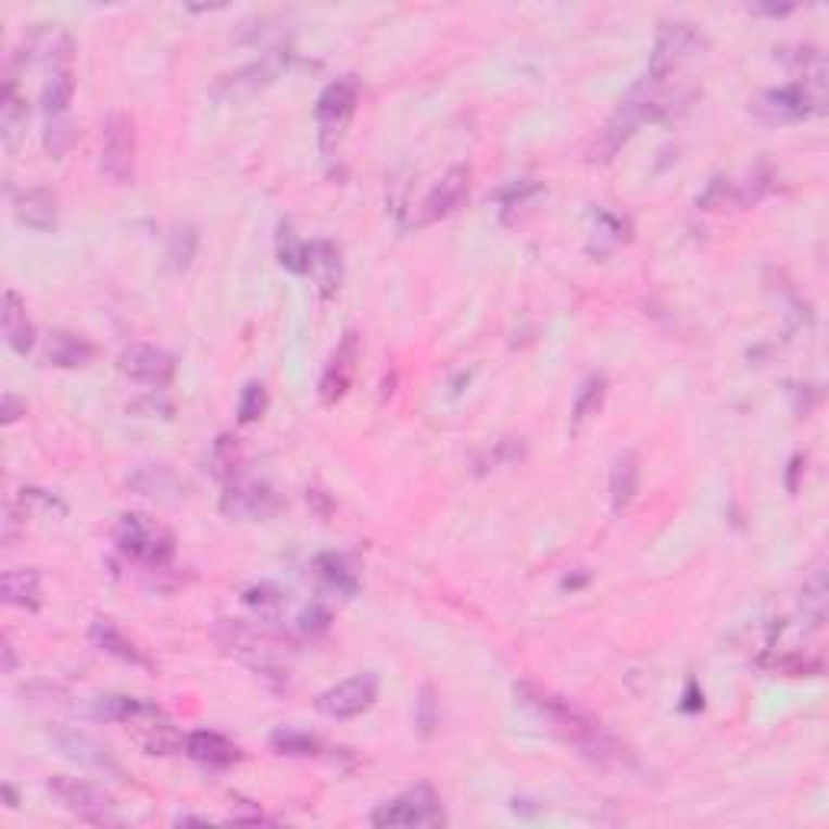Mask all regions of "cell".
<instances>
[{
	"instance_id": "6da1fadb",
	"label": "cell",
	"mask_w": 829,
	"mask_h": 829,
	"mask_svg": "<svg viewBox=\"0 0 829 829\" xmlns=\"http://www.w3.org/2000/svg\"><path fill=\"white\" fill-rule=\"evenodd\" d=\"M515 700L525 709H531L538 719H544L551 732H557L567 745H574L593 765H603V768L626 765V749L619 745V739L610 736L606 726L593 713L577 706L574 700L557 696V693H551V690H544L531 680L515 683Z\"/></svg>"
},
{
	"instance_id": "7a4b0ae2",
	"label": "cell",
	"mask_w": 829,
	"mask_h": 829,
	"mask_svg": "<svg viewBox=\"0 0 829 829\" xmlns=\"http://www.w3.org/2000/svg\"><path fill=\"white\" fill-rule=\"evenodd\" d=\"M693 101V88H677V78H667V81H658V78H642L623 101L619 108L613 111V117L606 121L603 134H600V143L593 150V160L606 163L613 160L632 137L642 124L649 121H662V117H670L677 111H683L687 104Z\"/></svg>"
},
{
	"instance_id": "3957f363",
	"label": "cell",
	"mask_w": 829,
	"mask_h": 829,
	"mask_svg": "<svg viewBox=\"0 0 829 829\" xmlns=\"http://www.w3.org/2000/svg\"><path fill=\"white\" fill-rule=\"evenodd\" d=\"M214 642L234 655L237 662L250 664L256 674L263 677H286V658H282V645L276 639H269L266 632L237 623V619H217L214 626Z\"/></svg>"
},
{
	"instance_id": "277c9868",
	"label": "cell",
	"mask_w": 829,
	"mask_h": 829,
	"mask_svg": "<svg viewBox=\"0 0 829 829\" xmlns=\"http://www.w3.org/2000/svg\"><path fill=\"white\" fill-rule=\"evenodd\" d=\"M114 538H117L121 554L130 557L134 564L147 567V570H163L175 554L172 531H166L163 525H156L153 518H147L140 512L121 515Z\"/></svg>"
},
{
	"instance_id": "5b68a950",
	"label": "cell",
	"mask_w": 829,
	"mask_h": 829,
	"mask_svg": "<svg viewBox=\"0 0 829 829\" xmlns=\"http://www.w3.org/2000/svg\"><path fill=\"white\" fill-rule=\"evenodd\" d=\"M49 791H52V797H55L68 814H75V817L85 820V824H95V827H114V824H121L114 797H111L104 788L91 784V781L59 775V778H49Z\"/></svg>"
},
{
	"instance_id": "8992f818",
	"label": "cell",
	"mask_w": 829,
	"mask_h": 829,
	"mask_svg": "<svg viewBox=\"0 0 829 829\" xmlns=\"http://www.w3.org/2000/svg\"><path fill=\"white\" fill-rule=\"evenodd\" d=\"M706 52V39L690 23H664L655 39V52L649 62V78H677L683 65L700 59Z\"/></svg>"
},
{
	"instance_id": "52a82bcc",
	"label": "cell",
	"mask_w": 829,
	"mask_h": 829,
	"mask_svg": "<svg viewBox=\"0 0 829 829\" xmlns=\"http://www.w3.org/2000/svg\"><path fill=\"white\" fill-rule=\"evenodd\" d=\"M369 824L373 827H441L444 824L441 797L428 784H418L405 791L402 797L379 804L369 814Z\"/></svg>"
},
{
	"instance_id": "ba28073f",
	"label": "cell",
	"mask_w": 829,
	"mask_h": 829,
	"mask_svg": "<svg viewBox=\"0 0 829 829\" xmlns=\"http://www.w3.org/2000/svg\"><path fill=\"white\" fill-rule=\"evenodd\" d=\"M827 111V101L817 98L811 88H804L801 81H791V85H781V88H771L765 91L755 104H752V114L765 124H797L811 114H824Z\"/></svg>"
},
{
	"instance_id": "9c48e42d",
	"label": "cell",
	"mask_w": 829,
	"mask_h": 829,
	"mask_svg": "<svg viewBox=\"0 0 829 829\" xmlns=\"http://www.w3.org/2000/svg\"><path fill=\"white\" fill-rule=\"evenodd\" d=\"M137 166V130L127 114H111L104 121V140H101V168L114 185H130Z\"/></svg>"
},
{
	"instance_id": "30bf717a",
	"label": "cell",
	"mask_w": 829,
	"mask_h": 829,
	"mask_svg": "<svg viewBox=\"0 0 829 829\" xmlns=\"http://www.w3.org/2000/svg\"><path fill=\"white\" fill-rule=\"evenodd\" d=\"M376 696H379V677L373 674V670H360V674H353V677H347V680H340V683H334L331 690H325L318 700H315V706H318V713H325L328 719H356V716H363L373 703H376Z\"/></svg>"
},
{
	"instance_id": "8fae6325",
	"label": "cell",
	"mask_w": 829,
	"mask_h": 829,
	"mask_svg": "<svg viewBox=\"0 0 829 829\" xmlns=\"http://www.w3.org/2000/svg\"><path fill=\"white\" fill-rule=\"evenodd\" d=\"M356 104H360V85L350 75L337 78L322 91V98L315 104V117H318V127H322V147L325 150H331L334 140H340V134L347 130Z\"/></svg>"
},
{
	"instance_id": "7c38bea8",
	"label": "cell",
	"mask_w": 829,
	"mask_h": 829,
	"mask_svg": "<svg viewBox=\"0 0 829 829\" xmlns=\"http://www.w3.org/2000/svg\"><path fill=\"white\" fill-rule=\"evenodd\" d=\"M52 742L59 745V752L91 771H101V775H111V778H121V765L117 758L111 755V749L104 742H98L95 736L81 732V729H72V726H55L52 729Z\"/></svg>"
},
{
	"instance_id": "4fadbf2b",
	"label": "cell",
	"mask_w": 829,
	"mask_h": 829,
	"mask_svg": "<svg viewBox=\"0 0 829 829\" xmlns=\"http://www.w3.org/2000/svg\"><path fill=\"white\" fill-rule=\"evenodd\" d=\"M470 198V166H454L441 175V181L428 191V198L422 201L418 211V224H435L451 217L454 211L464 208V201Z\"/></svg>"
},
{
	"instance_id": "5bb4252c",
	"label": "cell",
	"mask_w": 829,
	"mask_h": 829,
	"mask_svg": "<svg viewBox=\"0 0 829 829\" xmlns=\"http://www.w3.org/2000/svg\"><path fill=\"white\" fill-rule=\"evenodd\" d=\"M356 363H360V334L347 331L340 337L337 350H334L325 373H322V382H318V395H322L325 405H334L347 395V389L356 376Z\"/></svg>"
},
{
	"instance_id": "9a60e30c",
	"label": "cell",
	"mask_w": 829,
	"mask_h": 829,
	"mask_svg": "<svg viewBox=\"0 0 829 829\" xmlns=\"http://www.w3.org/2000/svg\"><path fill=\"white\" fill-rule=\"evenodd\" d=\"M121 373L130 376L134 382H143V386H168L172 376H175V356L160 350V347H150V343H134L121 353Z\"/></svg>"
},
{
	"instance_id": "2e32d148",
	"label": "cell",
	"mask_w": 829,
	"mask_h": 829,
	"mask_svg": "<svg viewBox=\"0 0 829 829\" xmlns=\"http://www.w3.org/2000/svg\"><path fill=\"white\" fill-rule=\"evenodd\" d=\"M221 508L234 518H269L273 512H279V497L266 483H250L234 477L221 499Z\"/></svg>"
},
{
	"instance_id": "e0dca14e",
	"label": "cell",
	"mask_w": 829,
	"mask_h": 829,
	"mask_svg": "<svg viewBox=\"0 0 829 829\" xmlns=\"http://www.w3.org/2000/svg\"><path fill=\"white\" fill-rule=\"evenodd\" d=\"M91 713L104 723H143V719H156L163 716L156 703L140 700V696H124V693H104L95 696Z\"/></svg>"
},
{
	"instance_id": "ac0fdd59",
	"label": "cell",
	"mask_w": 829,
	"mask_h": 829,
	"mask_svg": "<svg viewBox=\"0 0 829 829\" xmlns=\"http://www.w3.org/2000/svg\"><path fill=\"white\" fill-rule=\"evenodd\" d=\"M185 752L188 758L208 765V768H230L234 762H240V749L221 736V732H211V729H198L185 739Z\"/></svg>"
},
{
	"instance_id": "d6986e66",
	"label": "cell",
	"mask_w": 829,
	"mask_h": 829,
	"mask_svg": "<svg viewBox=\"0 0 829 829\" xmlns=\"http://www.w3.org/2000/svg\"><path fill=\"white\" fill-rule=\"evenodd\" d=\"M88 642L98 649V652H104V655H111V658H121V662L134 664V667H153V662L114 626V623H108V619H98V623H91V629H88Z\"/></svg>"
},
{
	"instance_id": "ffe728a7",
	"label": "cell",
	"mask_w": 829,
	"mask_h": 829,
	"mask_svg": "<svg viewBox=\"0 0 829 829\" xmlns=\"http://www.w3.org/2000/svg\"><path fill=\"white\" fill-rule=\"evenodd\" d=\"M273 78H276V65L273 62H266V59L263 62H250V65L237 68L234 75H227L217 85V98H224V101H247L256 91H263Z\"/></svg>"
},
{
	"instance_id": "44dd1931",
	"label": "cell",
	"mask_w": 829,
	"mask_h": 829,
	"mask_svg": "<svg viewBox=\"0 0 829 829\" xmlns=\"http://www.w3.org/2000/svg\"><path fill=\"white\" fill-rule=\"evenodd\" d=\"M0 328H3L7 343H10L16 353H29V350H33V343H36V328H33V322L26 318V305H23V299H20L13 289L3 292Z\"/></svg>"
},
{
	"instance_id": "7402d4cb",
	"label": "cell",
	"mask_w": 829,
	"mask_h": 829,
	"mask_svg": "<svg viewBox=\"0 0 829 829\" xmlns=\"http://www.w3.org/2000/svg\"><path fill=\"white\" fill-rule=\"evenodd\" d=\"M16 221L29 230H52L55 227V194L49 188H26L13 198Z\"/></svg>"
},
{
	"instance_id": "603a6c76",
	"label": "cell",
	"mask_w": 829,
	"mask_h": 829,
	"mask_svg": "<svg viewBox=\"0 0 829 829\" xmlns=\"http://www.w3.org/2000/svg\"><path fill=\"white\" fill-rule=\"evenodd\" d=\"M639 497V454L626 451L613 461L610 470V499H613V512L623 515Z\"/></svg>"
},
{
	"instance_id": "cb8c5ba5",
	"label": "cell",
	"mask_w": 829,
	"mask_h": 829,
	"mask_svg": "<svg viewBox=\"0 0 829 829\" xmlns=\"http://www.w3.org/2000/svg\"><path fill=\"white\" fill-rule=\"evenodd\" d=\"M39 570L33 567H20V570H7L0 593L7 606H20V610H39L42 606V587H39Z\"/></svg>"
},
{
	"instance_id": "d4e9b609",
	"label": "cell",
	"mask_w": 829,
	"mask_h": 829,
	"mask_svg": "<svg viewBox=\"0 0 829 829\" xmlns=\"http://www.w3.org/2000/svg\"><path fill=\"white\" fill-rule=\"evenodd\" d=\"M309 273L318 282L322 299H331L340 289V250L331 240H315L309 243Z\"/></svg>"
},
{
	"instance_id": "484cf974",
	"label": "cell",
	"mask_w": 829,
	"mask_h": 829,
	"mask_svg": "<svg viewBox=\"0 0 829 829\" xmlns=\"http://www.w3.org/2000/svg\"><path fill=\"white\" fill-rule=\"evenodd\" d=\"M315 580L325 593H334V596H343L350 600L360 583H356V574L347 567V561L340 554H322L315 557Z\"/></svg>"
},
{
	"instance_id": "4316f807",
	"label": "cell",
	"mask_w": 829,
	"mask_h": 829,
	"mask_svg": "<svg viewBox=\"0 0 829 829\" xmlns=\"http://www.w3.org/2000/svg\"><path fill=\"white\" fill-rule=\"evenodd\" d=\"M26 121H29L26 101H23L20 91L13 88V78H7V85H3V91H0V137H3L7 150L16 147V140H20L23 130H26Z\"/></svg>"
},
{
	"instance_id": "83f0119b",
	"label": "cell",
	"mask_w": 829,
	"mask_h": 829,
	"mask_svg": "<svg viewBox=\"0 0 829 829\" xmlns=\"http://www.w3.org/2000/svg\"><path fill=\"white\" fill-rule=\"evenodd\" d=\"M127 487L140 497H168V493H178L185 490V483L168 470L166 464H140L130 477H127Z\"/></svg>"
},
{
	"instance_id": "f1b7e54d",
	"label": "cell",
	"mask_w": 829,
	"mask_h": 829,
	"mask_svg": "<svg viewBox=\"0 0 829 829\" xmlns=\"http://www.w3.org/2000/svg\"><path fill=\"white\" fill-rule=\"evenodd\" d=\"M91 356H95V343H88L85 337H75V334H65V331H55L52 337H49L46 360H49L52 366L75 369V366H85Z\"/></svg>"
},
{
	"instance_id": "f546056e",
	"label": "cell",
	"mask_w": 829,
	"mask_h": 829,
	"mask_svg": "<svg viewBox=\"0 0 829 829\" xmlns=\"http://www.w3.org/2000/svg\"><path fill=\"white\" fill-rule=\"evenodd\" d=\"M72 95H75V81H72L68 65L52 68V75H49V81H46V88H42V111H46V121L68 117Z\"/></svg>"
},
{
	"instance_id": "4dcf8cb0",
	"label": "cell",
	"mask_w": 829,
	"mask_h": 829,
	"mask_svg": "<svg viewBox=\"0 0 829 829\" xmlns=\"http://www.w3.org/2000/svg\"><path fill=\"white\" fill-rule=\"evenodd\" d=\"M269 745L279 755H289V758H318V755H325V742L312 732H302V729H276Z\"/></svg>"
},
{
	"instance_id": "1f68e13d",
	"label": "cell",
	"mask_w": 829,
	"mask_h": 829,
	"mask_svg": "<svg viewBox=\"0 0 829 829\" xmlns=\"http://www.w3.org/2000/svg\"><path fill=\"white\" fill-rule=\"evenodd\" d=\"M606 392H610V382H606L603 373L587 376V382L580 386V392H577V399H574V425H583L587 418H593V415L603 409Z\"/></svg>"
},
{
	"instance_id": "d6a6232c",
	"label": "cell",
	"mask_w": 829,
	"mask_h": 829,
	"mask_svg": "<svg viewBox=\"0 0 829 829\" xmlns=\"http://www.w3.org/2000/svg\"><path fill=\"white\" fill-rule=\"evenodd\" d=\"M804 616H811L814 629H820L824 619H827V570H824V561H817L811 577L804 580Z\"/></svg>"
},
{
	"instance_id": "836d02e7",
	"label": "cell",
	"mask_w": 829,
	"mask_h": 829,
	"mask_svg": "<svg viewBox=\"0 0 829 829\" xmlns=\"http://www.w3.org/2000/svg\"><path fill=\"white\" fill-rule=\"evenodd\" d=\"M194 250H198V230H194L191 224H178V227H172V234H168V247H166L168 269H175V273L188 269V266H191V260H194Z\"/></svg>"
},
{
	"instance_id": "e575fe53",
	"label": "cell",
	"mask_w": 829,
	"mask_h": 829,
	"mask_svg": "<svg viewBox=\"0 0 829 829\" xmlns=\"http://www.w3.org/2000/svg\"><path fill=\"white\" fill-rule=\"evenodd\" d=\"M243 603H247L260 619H269V623H276V619L282 616V610H286V596H282V590L273 587V583L250 587V590L243 593Z\"/></svg>"
},
{
	"instance_id": "d590c367",
	"label": "cell",
	"mask_w": 829,
	"mask_h": 829,
	"mask_svg": "<svg viewBox=\"0 0 829 829\" xmlns=\"http://www.w3.org/2000/svg\"><path fill=\"white\" fill-rule=\"evenodd\" d=\"M279 263L292 273H309V243L296 237L292 224L279 227Z\"/></svg>"
},
{
	"instance_id": "8d00e7d4",
	"label": "cell",
	"mask_w": 829,
	"mask_h": 829,
	"mask_svg": "<svg viewBox=\"0 0 829 829\" xmlns=\"http://www.w3.org/2000/svg\"><path fill=\"white\" fill-rule=\"evenodd\" d=\"M768 670H778V674H788V677H817L824 674V662L814 658V655H804V652H784V655H775L765 662Z\"/></svg>"
},
{
	"instance_id": "74e56055",
	"label": "cell",
	"mask_w": 829,
	"mask_h": 829,
	"mask_svg": "<svg viewBox=\"0 0 829 829\" xmlns=\"http://www.w3.org/2000/svg\"><path fill=\"white\" fill-rule=\"evenodd\" d=\"M211 467L221 480H234L237 477V467H240V451H237V438L230 435H221L214 441V451H211Z\"/></svg>"
},
{
	"instance_id": "f35d334b",
	"label": "cell",
	"mask_w": 829,
	"mask_h": 829,
	"mask_svg": "<svg viewBox=\"0 0 829 829\" xmlns=\"http://www.w3.org/2000/svg\"><path fill=\"white\" fill-rule=\"evenodd\" d=\"M269 405V395H266V386L263 382H247L243 392H240V405H237V422L240 425H253L263 418Z\"/></svg>"
},
{
	"instance_id": "ab89813d",
	"label": "cell",
	"mask_w": 829,
	"mask_h": 829,
	"mask_svg": "<svg viewBox=\"0 0 829 829\" xmlns=\"http://www.w3.org/2000/svg\"><path fill=\"white\" fill-rule=\"evenodd\" d=\"M768 191H771V172L765 166H758L749 175V181H742V188L736 191V201L742 208H749V204H758Z\"/></svg>"
},
{
	"instance_id": "60d3db41",
	"label": "cell",
	"mask_w": 829,
	"mask_h": 829,
	"mask_svg": "<svg viewBox=\"0 0 829 829\" xmlns=\"http://www.w3.org/2000/svg\"><path fill=\"white\" fill-rule=\"evenodd\" d=\"M415 723H418V729L428 736L431 729H435V723H438V703H435V690L431 687H422V693H418V700H415Z\"/></svg>"
},
{
	"instance_id": "b9f144b4",
	"label": "cell",
	"mask_w": 829,
	"mask_h": 829,
	"mask_svg": "<svg viewBox=\"0 0 829 829\" xmlns=\"http://www.w3.org/2000/svg\"><path fill=\"white\" fill-rule=\"evenodd\" d=\"M328 626H331V613L322 603L305 606V613L299 616V629L305 636H322V632H328Z\"/></svg>"
},
{
	"instance_id": "7bdbcfd3",
	"label": "cell",
	"mask_w": 829,
	"mask_h": 829,
	"mask_svg": "<svg viewBox=\"0 0 829 829\" xmlns=\"http://www.w3.org/2000/svg\"><path fill=\"white\" fill-rule=\"evenodd\" d=\"M20 415H26V402L16 399L13 392H3V399H0V422H3V425H13Z\"/></svg>"
},
{
	"instance_id": "ee69618b",
	"label": "cell",
	"mask_w": 829,
	"mask_h": 829,
	"mask_svg": "<svg viewBox=\"0 0 829 829\" xmlns=\"http://www.w3.org/2000/svg\"><path fill=\"white\" fill-rule=\"evenodd\" d=\"M16 525H20V515H16V508L10 505V508H7V518H3V544H13Z\"/></svg>"
},
{
	"instance_id": "f6af8a7d",
	"label": "cell",
	"mask_w": 829,
	"mask_h": 829,
	"mask_svg": "<svg viewBox=\"0 0 829 829\" xmlns=\"http://www.w3.org/2000/svg\"><path fill=\"white\" fill-rule=\"evenodd\" d=\"M0 652H3V674H13L16 670V655H13V645L7 639L0 642Z\"/></svg>"
},
{
	"instance_id": "bcb514c9",
	"label": "cell",
	"mask_w": 829,
	"mask_h": 829,
	"mask_svg": "<svg viewBox=\"0 0 829 829\" xmlns=\"http://www.w3.org/2000/svg\"><path fill=\"white\" fill-rule=\"evenodd\" d=\"M752 10H755V13H768V16H784V13H791L794 7L784 3V7H752Z\"/></svg>"
},
{
	"instance_id": "7dc6e473",
	"label": "cell",
	"mask_w": 829,
	"mask_h": 829,
	"mask_svg": "<svg viewBox=\"0 0 829 829\" xmlns=\"http://www.w3.org/2000/svg\"><path fill=\"white\" fill-rule=\"evenodd\" d=\"M797 470H801V457L791 461V477H788V490H791V493L797 490Z\"/></svg>"
},
{
	"instance_id": "c3c4849f",
	"label": "cell",
	"mask_w": 829,
	"mask_h": 829,
	"mask_svg": "<svg viewBox=\"0 0 829 829\" xmlns=\"http://www.w3.org/2000/svg\"><path fill=\"white\" fill-rule=\"evenodd\" d=\"M3 797H7V807H16V791L10 784H3Z\"/></svg>"
}]
</instances>
